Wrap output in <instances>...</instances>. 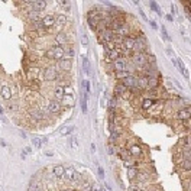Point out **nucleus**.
<instances>
[{
	"instance_id": "47",
	"label": "nucleus",
	"mask_w": 191,
	"mask_h": 191,
	"mask_svg": "<svg viewBox=\"0 0 191 191\" xmlns=\"http://www.w3.org/2000/svg\"><path fill=\"white\" fill-rule=\"evenodd\" d=\"M167 20H168V22H172V20H174L172 15H167Z\"/></svg>"
},
{
	"instance_id": "16",
	"label": "nucleus",
	"mask_w": 191,
	"mask_h": 191,
	"mask_svg": "<svg viewBox=\"0 0 191 191\" xmlns=\"http://www.w3.org/2000/svg\"><path fill=\"white\" fill-rule=\"evenodd\" d=\"M140 106H142V109H143V110L152 109V107L155 106V100H154V99H149V97H146V99H143V100H142Z\"/></svg>"
},
{
	"instance_id": "48",
	"label": "nucleus",
	"mask_w": 191,
	"mask_h": 191,
	"mask_svg": "<svg viewBox=\"0 0 191 191\" xmlns=\"http://www.w3.org/2000/svg\"><path fill=\"white\" fill-rule=\"evenodd\" d=\"M20 136H22L23 139H25V138H28V136H26V133H25L23 130H20Z\"/></svg>"
},
{
	"instance_id": "46",
	"label": "nucleus",
	"mask_w": 191,
	"mask_h": 191,
	"mask_svg": "<svg viewBox=\"0 0 191 191\" xmlns=\"http://www.w3.org/2000/svg\"><path fill=\"white\" fill-rule=\"evenodd\" d=\"M149 23H151V26H152L154 29H156V28H158V26H156V23L154 22V20H149Z\"/></svg>"
},
{
	"instance_id": "36",
	"label": "nucleus",
	"mask_w": 191,
	"mask_h": 191,
	"mask_svg": "<svg viewBox=\"0 0 191 191\" xmlns=\"http://www.w3.org/2000/svg\"><path fill=\"white\" fill-rule=\"evenodd\" d=\"M114 106H116V97L110 99V103H109V112H112V109H114Z\"/></svg>"
},
{
	"instance_id": "14",
	"label": "nucleus",
	"mask_w": 191,
	"mask_h": 191,
	"mask_svg": "<svg viewBox=\"0 0 191 191\" xmlns=\"http://www.w3.org/2000/svg\"><path fill=\"white\" fill-rule=\"evenodd\" d=\"M48 109L51 113H59L61 112V103L59 102H55V100H51L49 104H48Z\"/></svg>"
},
{
	"instance_id": "13",
	"label": "nucleus",
	"mask_w": 191,
	"mask_h": 191,
	"mask_svg": "<svg viewBox=\"0 0 191 191\" xmlns=\"http://www.w3.org/2000/svg\"><path fill=\"white\" fill-rule=\"evenodd\" d=\"M159 86V77L154 75V77H148V88L155 90L156 87Z\"/></svg>"
},
{
	"instance_id": "11",
	"label": "nucleus",
	"mask_w": 191,
	"mask_h": 191,
	"mask_svg": "<svg viewBox=\"0 0 191 191\" xmlns=\"http://www.w3.org/2000/svg\"><path fill=\"white\" fill-rule=\"evenodd\" d=\"M42 25H44V28H51L55 25V16H52V15H46V16H44L42 19Z\"/></svg>"
},
{
	"instance_id": "30",
	"label": "nucleus",
	"mask_w": 191,
	"mask_h": 191,
	"mask_svg": "<svg viewBox=\"0 0 191 191\" xmlns=\"http://www.w3.org/2000/svg\"><path fill=\"white\" fill-rule=\"evenodd\" d=\"M87 100H88V94H84V99L81 100V110H83V113H87Z\"/></svg>"
},
{
	"instance_id": "34",
	"label": "nucleus",
	"mask_w": 191,
	"mask_h": 191,
	"mask_svg": "<svg viewBox=\"0 0 191 191\" xmlns=\"http://www.w3.org/2000/svg\"><path fill=\"white\" fill-rule=\"evenodd\" d=\"M161 31H162V36H164V39H165V41H171V38L168 36V32H167L165 26H162V28H161Z\"/></svg>"
},
{
	"instance_id": "23",
	"label": "nucleus",
	"mask_w": 191,
	"mask_h": 191,
	"mask_svg": "<svg viewBox=\"0 0 191 191\" xmlns=\"http://www.w3.org/2000/svg\"><path fill=\"white\" fill-rule=\"evenodd\" d=\"M126 91H127V90H126V87L123 86L122 83L116 86V96H124V94H126Z\"/></svg>"
},
{
	"instance_id": "8",
	"label": "nucleus",
	"mask_w": 191,
	"mask_h": 191,
	"mask_svg": "<svg viewBox=\"0 0 191 191\" xmlns=\"http://www.w3.org/2000/svg\"><path fill=\"white\" fill-rule=\"evenodd\" d=\"M71 67H72V62H71V59H67V58H62V59H59L58 61V68L61 69V71H69L71 69Z\"/></svg>"
},
{
	"instance_id": "27",
	"label": "nucleus",
	"mask_w": 191,
	"mask_h": 191,
	"mask_svg": "<svg viewBox=\"0 0 191 191\" xmlns=\"http://www.w3.org/2000/svg\"><path fill=\"white\" fill-rule=\"evenodd\" d=\"M129 75H130L129 71H117V72H116V78H117V80H124V78L129 77Z\"/></svg>"
},
{
	"instance_id": "17",
	"label": "nucleus",
	"mask_w": 191,
	"mask_h": 191,
	"mask_svg": "<svg viewBox=\"0 0 191 191\" xmlns=\"http://www.w3.org/2000/svg\"><path fill=\"white\" fill-rule=\"evenodd\" d=\"M64 172H65V167H64V165H55L54 170H52V174H54L57 178L64 177Z\"/></svg>"
},
{
	"instance_id": "5",
	"label": "nucleus",
	"mask_w": 191,
	"mask_h": 191,
	"mask_svg": "<svg viewBox=\"0 0 191 191\" xmlns=\"http://www.w3.org/2000/svg\"><path fill=\"white\" fill-rule=\"evenodd\" d=\"M113 68L114 71H127V62L124 58H117L116 61H113Z\"/></svg>"
},
{
	"instance_id": "35",
	"label": "nucleus",
	"mask_w": 191,
	"mask_h": 191,
	"mask_svg": "<svg viewBox=\"0 0 191 191\" xmlns=\"http://www.w3.org/2000/svg\"><path fill=\"white\" fill-rule=\"evenodd\" d=\"M45 58L46 59H54V51H52V48L45 52Z\"/></svg>"
},
{
	"instance_id": "1",
	"label": "nucleus",
	"mask_w": 191,
	"mask_h": 191,
	"mask_svg": "<svg viewBox=\"0 0 191 191\" xmlns=\"http://www.w3.org/2000/svg\"><path fill=\"white\" fill-rule=\"evenodd\" d=\"M25 4H28V6H31V10H34V12H41V10H44L45 7H46V1H44V0H34V1H25Z\"/></svg>"
},
{
	"instance_id": "6",
	"label": "nucleus",
	"mask_w": 191,
	"mask_h": 191,
	"mask_svg": "<svg viewBox=\"0 0 191 191\" xmlns=\"http://www.w3.org/2000/svg\"><path fill=\"white\" fill-rule=\"evenodd\" d=\"M122 46H123L126 51H133V48H135V38H132V36H124L123 41H122Z\"/></svg>"
},
{
	"instance_id": "15",
	"label": "nucleus",
	"mask_w": 191,
	"mask_h": 191,
	"mask_svg": "<svg viewBox=\"0 0 191 191\" xmlns=\"http://www.w3.org/2000/svg\"><path fill=\"white\" fill-rule=\"evenodd\" d=\"M54 96H55L57 100H62L64 96H65V93H64V87L62 86H55V88H54Z\"/></svg>"
},
{
	"instance_id": "19",
	"label": "nucleus",
	"mask_w": 191,
	"mask_h": 191,
	"mask_svg": "<svg viewBox=\"0 0 191 191\" xmlns=\"http://www.w3.org/2000/svg\"><path fill=\"white\" fill-rule=\"evenodd\" d=\"M139 175V171L138 168H135V167H130L129 170H127V178H129V181H133V180H136Z\"/></svg>"
},
{
	"instance_id": "3",
	"label": "nucleus",
	"mask_w": 191,
	"mask_h": 191,
	"mask_svg": "<svg viewBox=\"0 0 191 191\" xmlns=\"http://www.w3.org/2000/svg\"><path fill=\"white\" fill-rule=\"evenodd\" d=\"M44 80L46 81H54V80H58V71L54 67H46L44 69Z\"/></svg>"
},
{
	"instance_id": "52",
	"label": "nucleus",
	"mask_w": 191,
	"mask_h": 191,
	"mask_svg": "<svg viewBox=\"0 0 191 191\" xmlns=\"http://www.w3.org/2000/svg\"><path fill=\"white\" fill-rule=\"evenodd\" d=\"M99 191H106V190H104V188H103V187H102V188H100V190H99Z\"/></svg>"
},
{
	"instance_id": "25",
	"label": "nucleus",
	"mask_w": 191,
	"mask_h": 191,
	"mask_svg": "<svg viewBox=\"0 0 191 191\" xmlns=\"http://www.w3.org/2000/svg\"><path fill=\"white\" fill-rule=\"evenodd\" d=\"M181 168L184 171H191V159H184L181 162Z\"/></svg>"
},
{
	"instance_id": "50",
	"label": "nucleus",
	"mask_w": 191,
	"mask_h": 191,
	"mask_svg": "<svg viewBox=\"0 0 191 191\" xmlns=\"http://www.w3.org/2000/svg\"><path fill=\"white\" fill-rule=\"evenodd\" d=\"M91 152H96V145L91 143Z\"/></svg>"
},
{
	"instance_id": "24",
	"label": "nucleus",
	"mask_w": 191,
	"mask_h": 191,
	"mask_svg": "<svg viewBox=\"0 0 191 191\" xmlns=\"http://www.w3.org/2000/svg\"><path fill=\"white\" fill-rule=\"evenodd\" d=\"M31 116L36 119V120H42V119H45V114L42 113V112H38V110H34L32 113H31Z\"/></svg>"
},
{
	"instance_id": "7",
	"label": "nucleus",
	"mask_w": 191,
	"mask_h": 191,
	"mask_svg": "<svg viewBox=\"0 0 191 191\" xmlns=\"http://www.w3.org/2000/svg\"><path fill=\"white\" fill-rule=\"evenodd\" d=\"M133 61H135L136 65L145 67V65H146V54H145V52H136L135 57H133Z\"/></svg>"
},
{
	"instance_id": "49",
	"label": "nucleus",
	"mask_w": 191,
	"mask_h": 191,
	"mask_svg": "<svg viewBox=\"0 0 191 191\" xmlns=\"http://www.w3.org/2000/svg\"><path fill=\"white\" fill-rule=\"evenodd\" d=\"M127 191H138V188H136L135 185H132V187H130V188H129V190H127Z\"/></svg>"
},
{
	"instance_id": "37",
	"label": "nucleus",
	"mask_w": 191,
	"mask_h": 191,
	"mask_svg": "<svg viewBox=\"0 0 191 191\" xmlns=\"http://www.w3.org/2000/svg\"><path fill=\"white\" fill-rule=\"evenodd\" d=\"M182 158H184V159H191L190 149H184V154H182Z\"/></svg>"
},
{
	"instance_id": "9",
	"label": "nucleus",
	"mask_w": 191,
	"mask_h": 191,
	"mask_svg": "<svg viewBox=\"0 0 191 191\" xmlns=\"http://www.w3.org/2000/svg\"><path fill=\"white\" fill-rule=\"evenodd\" d=\"M175 116H177V119H180V120H188V119H190V107L187 106L185 109H180Z\"/></svg>"
},
{
	"instance_id": "44",
	"label": "nucleus",
	"mask_w": 191,
	"mask_h": 191,
	"mask_svg": "<svg viewBox=\"0 0 191 191\" xmlns=\"http://www.w3.org/2000/svg\"><path fill=\"white\" fill-rule=\"evenodd\" d=\"M59 3H61L62 6H65V7H69V6H71V3H69V1H59Z\"/></svg>"
},
{
	"instance_id": "41",
	"label": "nucleus",
	"mask_w": 191,
	"mask_h": 191,
	"mask_svg": "<svg viewBox=\"0 0 191 191\" xmlns=\"http://www.w3.org/2000/svg\"><path fill=\"white\" fill-rule=\"evenodd\" d=\"M97 171H99V175H100V178L103 180V178H104V170L102 168V167H99V168H97Z\"/></svg>"
},
{
	"instance_id": "18",
	"label": "nucleus",
	"mask_w": 191,
	"mask_h": 191,
	"mask_svg": "<svg viewBox=\"0 0 191 191\" xmlns=\"http://www.w3.org/2000/svg\"><path fill=\"white\" fill-rule=\"evenodd\" d=\"M138 88H140V90L148 88V77L146 75H139L138 77Z\"/></svg>"
},
{
	"instance_id": "29",
	"label": "nucleus",
	"mask_w": 191,
	"mask_h": 191,
	"mask_svg": "<svg viewBox=\"0 0 191 191\" xmlns=\"http://www.w3.org/2000/svg\"><path fill=\"white\" fill-rule=\"evenodd\" d=\"M72 130H74V126H65V127L61 129V135H64V136H65V135H69Z\"/></svg>"
},
{
	"instance_id": "38",
	"label": "nucleus",
	"mask_w": 191,
	"mask_h": 191,
	"mask_svg": "<svg viewBox=\"0 0 191 191\" xmlns=\"http://www.w3.org/2000/svg\"><path fill=\"white\" fill-rule=\"evenodd\" d=\"M83 86H84V88H86V94H88V93H90V81H84Z\"/></svg>"
},
{
	"instance_id": "32",
	"label": "nucleus",
	"mask_w": 191,
	"mask_h": 191,
	"mask_svg": "<svg viewBox=\"0 0 191 191\" xmlns=\"http://www.w3.org/2000/svg\"><path fill=\"white\" fill-rule=\"evenodd\" d=\"M149 4H151V7H152V9H154V12H155V13H158V15H159V16H161V9H159V7H158V4H156L155 1H151V3H149Z\"/></svg>"
},
{
	"instance_id": "40",
	"label": "nucleus",
	"mask_w": 191,
	"mask_h": 191,
	"mask_svg": "<svg viewBox=\"0 0 191 191\" xmlns=\"http://www.w3.org/2000/svg\"><path fill=\"white\" fill-rule=\"evenodd\" d=\"M81 42H83V45H88V38H87V35H83V36H81Z\"/></svg>"
},
{
	"instance_id": "39",
	"label": "nucleus",
	"mask_w": 191,
	"mask_h": 191,
	"mask_svg": "<svg viewBox=\"0 0 191 191\" xmlns=\"http://www.w3.org/2000/svg\"><path fill=\"white\" fill-rule=\"evenodd\" d=\"M38 190H39V188H38V184H36V182L29 185V191H38Z\"/></svg>"
},
{
	"instance_id": "21",
	"label": "nucleus",
	"mask_w": 191,
	"mask_h": 191,
	"mask_svg": "<svg viewBox=\"0 0 191 191\" xmlns=\"http://www.w3.org/2000/svg\"><path fill=\"white\" fill-rule=\"evenodd\" d=\"M129 154L133 156H138L142 154V148L139 146V145H136V143H133V145H130V148H129Z\"/></svg>"
},
{
	"instance_id": "53",
	"label": "nucleus",
	"mask_w": 191,
	"mask_h": 191,
	"mask_svg": "<svg viewBox=\"0 0 191 191\" xmlns=\"http://www.w3.org/2000/svg\"><path fill=\"white\" fill-rule=\"evenodd\" d=\"M38 191H42V190H38Z\"/></svg>"
},
{
	"instance_id": "31",
	"label": "nucleus",
	"mask_w": 191,
	"mask_h": 191,
	"mask_svg": "<svg viewBox=\"0 0 191 191\" xmlns=\"http://www.w3.org/2000/svg\"><path fill=\"white\" fill-rule=\"evenodd\" d=\"M32 145H34L35 148L39 149V148H42V140L39 138H32Z\"/></svg>"
},
{
	"instance_id": "51",
	"label": "nucleus",
	"mask_w": 191,
	"mask_h": 191,
	"mask_svg": "<svg viewBox=\"0 0 191 191\" xmlns=\"http://www.w3.org/2000/svg\"><path fill=\"white\" fill-rule=\"evenodd\" d=\"M1 113H3V107L0 106V114H1Z\"/></svg>"
},
{
	"instance_id": "28",
	"label": "nucleus",
	"mask_w": 191,
	"mask_h": 191,
	"mask_svg": "<svg viewBox=\"0 0 191 191\" xmlns=\"http://www.w3.org/2000/svg\"><path fill=\"white\" fill-rule=\"evenodd\" d=\"M83 67H84V72L88 75V74H90V69H88V67H90V62H88V58H87L86 55H84V58H83Z\"/></svg>"
},
{
	"instance_id": "22",
	"label": "nucleus",
	"mask_w": 191,
	"mask_h": 191,
	"mask_svg": "<svg viewBox=\"0 0 191 191\" xmlns=\"http://www.w3.org/2000/svg\"><path fill=\"white\" fill-rule=\"evenodd\" d=\"M65 23H67V16H65V15H58V16L55 17V25L62 26V25H65Z\"/></svg>"
},
{
	"instance_id": "2",
	"label": "nucleus",
	"mask_w": 191,
	"mask_h": 191,
	"mask_svg": "<svg viewBox=\"0 0 191 191\" xmlns=\"http://www.w3.org/2000/svg\"><path fill=\"white\" fill-rule=\"evenodd\" d=\"M122 84L126 87V88H130V90H135V88H138V77L136 75H129V77H126L124 80H122Z\"/></svg>"
},
{
	"instance_id": "33",
	"label": "nucleus",
	"mask_w": 191,
	"mask_h": 191,
	"mask_svg": "<svg viewBox=\"0 0 191 191\" xmlns=\"http://www.w3.org/2000/svg\"><path fill=\"white\" fill-rule=\"evenodd\" d=\"M71 146H72V149H77V148H78L77 136H71Z\"/></svg>"
},
{
	"instance_id": "26",
	"label": "nucleus",
	"mask_w": 191,
	"mask_h": 191,
	"mask_svg": "<svg viewBox=\"0 0 191 191\" xmlns=\"http://www.w3.org/2000/svg\"><path fill=\"white\" fill-rule=\"evenodd\" d=\"M62 102H64V104H67V106H74V96H64V99H62Z\"/></svg>"
},
{
	"instance_id": "10",
	"label": "nucleus",
	"mask_w": 191,
	"mask_h": 191,
	"mask_svg": "<svg viewBox=\"0 0 191 191\" xmlns=\"http://www.w3.org/2000/svg\"><path fill=\"white\" fill-rule=\"evenodd\" d=\"M67 34H64V32H58V34L55 35V46H62L64 44H67Z\"/></svg>"
},
{
	"instance_id": "20",
	"label": "nucleus",
	"mask_w": 191,
	"mask_h": 191,
	"mask_svg": "<svg viewBox=\"0 0 191 191\" xmlns=\"http://www.w3.org/2000/svg\"><path fill=\"white\" fill-rule=\"evenodd\" d=\"M0 94H1V97H3L4 100H10V97H12V90L7 86H4V87H1Z\"/></svg>"
},
{
	"instance_id": "43",
	"label": "nucleus",
	"mask_w": 191,
	"mask_h": 191,
	"mask_svg": "<svg viewBox=\"0 0 191 191\" xmlns=\"http://www.w3.org/2000/svg\"><path fill=\"white\" fill-rule=\"evenodd\" d=\"M109 154H110V155H113V154H116V149H114L113 146H109Z\"/></svg>"
},
{
	"instance_id": "4",
	"label": "nucleus",
	"mask_w": 191,
	"mask_h": 191,
	"mask_svg": "<svg viewBox=\"0 0 191 191\" xmlns=\"http://www.w3.org/2000/svg\"><path fill=\"white\" fill-rule=\"evenodd\" d=\"M64 178H65L67 181H71V182H74V181H78V178H80V174L77 172L74 168H67V170H65V172H64Z\"/></svg>"
},
{
	"instance_id": "12",
	"label": "nucleus",
	"mask_w": 191,
	"mask_h": 191,
	"mask_svg": "<svg viewBox=\"0 0 191 191\" xmlns=\"http://www.w3.org/2000/svg\"><path fill=\"white\" fill-rule=\"evenodd\" d=\"M52 51H54V59H58V61L62 59L64 55H65V49L62 46H54Z\"/></svg>"
},
{
	"instance_id": "45",
	"label": "nucleus",
	"mask_w": 191,
	"mask_h": 191,
	"mask_svg": "<svg viewBox=\"0 0 191 191\" xmlns=\"http://www.w3.org/2000/svg\"><path fill=\"white\" fill-rule=\"evenodd\" d=\"M139 13H140V16L143 17V19H145V20H148V17L145 16V13H143V12H142V9H139Z\"/></svg>"
},
{
	"instance_id": "42",
	"label": "nucleus",
	"mask_w": 191,
	"mask_h": 191,
	"mask_svg": "<svg viewBox=\"0 0 191 191\" xmlns=\"http://www.w3.org/2000/svg\"><path fill=\"white\" fill-rule=\"evenodd\" d=\"M67 54H68V57L69 58H71V57H74V49H72V48H67Z\"/></svg>"
}]
</instances>
